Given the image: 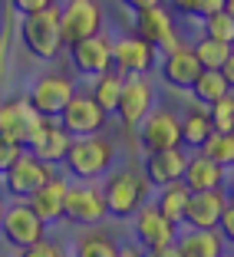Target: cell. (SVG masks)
<instances>
[{
    "label": "cell",
    "instance_id": "obj_1",
    "mask_svg": "<svg viewBox=\"0 0 234 257\" xmlns=\"http://www.w3.org/2000/svg\"><path fill=\"white\" fill-rule=\"evenodd\" d=\"M112 159H115L112 139L96 132V136L73 139L66 155H63V165H66V172L73 175V178H79V182H96V178H102V175L109 172Z\"/></svg>",
    "mask_w": 234,
    "mask_h": 257
},
{
    "label": "cell",
    "instance_id": "obj_2",
    "mask_svg": "<svg viewBox=\"0 0 234 257\" xmlns=\"http://www.w3.org/2000/svg\"><path fill=\"white\" fill-rule=\"evenodd\" d=\"M102 201H106V218H132V214L149 201V182L139 168H122V172H112L102 185Z\"/></svg>",
    "mask_w": 234,
    "mask_h": 257
},
{
    "label": "cell",
    "instance_id": "obj_3",
    "mask_svg": "<svg viewBox=\"0 0 234 257\" xmlns=\"http://www.w3.org/2000/svg\"><path fill=\"white\" fill-rule=\"evenodd\" d=\"M20 37L23 46L30 50L37 60H53L60 53V10L50 7V10H40V14H27L20 23Z\"/></svg>",
    "mask_w": 234,
    "mask_h": 257
},
{
    "label": "cell",
    "instance_id": "obj_4",
    "mask_svg": "<svg viewBox=\"0 0 234 257\" xmlns=\"http://www.w3.org/2000/svg\"><path fill=\"white\" fill-rule=\"evenodd\" d=\"M155 106V86H152L149 73H132L122 76V92L115 102V115L126 128H136Z\"/></svg>",
    "mask_w": 234,
    "mask_h": 257
},
{
    "label": "cell",
    "instance_id": "obj_5",
    "mask_svg": "<svg viewBox=\"0 0 234 257\" xmlns=\"http://www.w3.org/2000/svg\"><path fill=\"white\" fill-rule=\"evenodd\" d=\"M60 10V40L63 46H73L79 40L102 30V7L99 0H66Z\"/></svg>",
    "mask_w": 234,
    "mask_h": 257
},
{
    "label": "cell",
    "instance_id": "obj_6",
    "mask_svg": "<svg viewBox=\"0 0 234 257\" xmlns=\"http://www.w3.org/2000/svg\"><path fill=\"white\" fill-rule=\"evenodd\" d=\"M63 221L76 227H96L106 221V201H102V191L92 182H79L69 185L66 198H63Z\"/></svg>",
    "mask_w": 234,
    "mask_h": 257
},
{
    "label": "cell",
    "instance_id": "obj_7",
    "mask_svg": "<svg viewBox=\"0 0 234 257\" xmlns=\"http://www.w3.org/2000/svg\"><path fill=\"white\" fill-rule=\"evenodd\" d=\"M139 145L149 152H165V149H181V122L172 109L152 106V112L139 122Z\"/></svg>",
    "mask_w": 234,
    "mask_h": 257
},
{
    "label": "cell",
    "instance_id": "obj_8",
    "mask_svg": "<svg viewBox=\"0 0 234 257\" xmlns=\"http://www.w3.org/2000/svg\"><path fill=\"white\" fill-rule=\"evenodd\" d=\"M43 125V115L30 106L27 96H17V99H4L0 102V136L7 142L27 149V142L33 139V132Z\"/></svg>",
    "mask_w": 234,
    "mask_h": 257
},
{
    "label": "cell",
    "instance_id": "obj_9",
    "mask_svg": "<svg viewBox=\"0 0 234 257\" xmlns=\"http://www.w3.org/2000/svg\"><path fill=\"white\" fill-rule=\"evenodd\" d=\"M106 119H109V112H102V109L96 106V99H92L89 92H73V96H69V102L63 106V112L56 115V122H60V125L66 128L73 139L102 132Z\"/></svg>",
    "mask_w": 234,
    "mask_h": 257
},
{
    "label": "cell",
    "instance_id": "obj_10",
    "mask_svg": "<svg viewBox=\"0 0 234 257\" xmlns=\"http://www.w3.org/2000/svg\"><path fill=\"white\" fill-rule=\"evenodd\" d=\"M50 175H53V165L33 159L30 152L23 149L20 155H17V162L4 172V185H7V195L14 198V201H27Z\"/></svg>",
    "mask_w": 234,
    "mask_h": 257
},
{
    "label": "cell",
    "instance_id": "obj_11",
    "mask_svg": "<svg viewBox=\"0 0 234 257\" xmlns=\"http://www.w3.org/2000/svg\"><path fill=\"white\" fill-rule=\"evenodd\" d=\"M136 37H142L145 43H152L159 53H168L181 43L178 30H175V14L159 4V7H149V10H139L136 14Z\"/></svg>",
    "mask_w": 234,
    "mask_h": 257
},
{
    "label": "cell",
    "instance_id": "obj_12",
    "mask_svg": "<svg viewBox=\"0 0 234 257\" xmlns=\"http://www.w3.org/2000/svg\"><path fill=\"white\" fill-rule=\"evenodd\" d=\"M0 234L7 237V244H14V247L20 250V247H30V244L43 241L46 224L30 211V204H27V201H17V204H10V208H4Z\"/></svg>",
    "mask_w": 234,
    "mask_h": 257
},
{
    "label": "cell",
    "instance_id": "obj_13",
    "mask_svg": "<svg viewBox=\"0 0 234 257\" xmlns=\"http://www.w3.org/2000/svg\"><path fill=\"white\" fill-rule=\"evenodd\" d=\"M76 92V86H73V79L69 76H63V73H43L33 83V89H30V106L37 109L43 119H56V115L63 112V106L69 102V96Z\"/></svg>",
    "mask_w": 234,
    "mask_h": 257
},
{
    "label": "cell",
    "instance_id": "obj_14",
    "mask_svg": "<svg viewBox=\"0 0 234 257\" xmlns=\"http://www.w3.org/2000/svg\"><path fill=\"white\" fill-rule=\"evenodd\" d=\"M159 63V50L152 43H145L136 33H126V37L112 40V69H119L122 76L132 73H152Z\"/></svg>",
    "mask_w": 234,
    "mask_h": 257
},
{
    "label": "cell",
    "instance_id": "obj_15",
    "mask_svg": "<svg viewBox=\"0 0 234 257\" xmlns=\"http://www.w3.org/2000/svg\"><path fill=\"white\" fill-rule=\"evenodd\" d=\"M227 201H231V198H227V191H221V188L191 191L188 204H185V218H181V224H188L191 231H214L221 211L227 208Z\"/></svg>",
    "mask_w": 234,
    "mask_h": 257
},
{
    "label": "cell",
    "instance_id": "obj_16",
    "mask_svg": "<svg viewBox=\"0 0 234 257\" xmlns=\"http://www.w3.org/2000/svg\"><path fill=\"white\" fill-rule=\"evenodd\" d=\"M69 60H73V66L83 76L106 73V69H112V40L102 30L92 33V37H86V40L69 46Z\"/></svg>",
    "mask_w": 234,
    "mask_h": 257
},
{
    "label": "cell",
    "instance_id": "obj_17",
    "mask_svg": "<svg viewBox=\"0 0 234 257\" xmlns=\"http://www.w3.org/2000/svg\"><path fill=\"white\" fill-rule=\"evenodd\" d=\"M132 218H136V241L142 244L145 250H152V247H165V244H175L178 224H172V221H168L165 214L155 208V204L145 201L142 208L132 214Z\"/></svg>",
    "mask_w": 234,
    "mask_h": 257
},
{
    "label": "cell",
    "instance_id": "obj_18",
    "mask_svg": "<svg viewBox=\"0 0 234 257\" xmlns=\"http://www.w3.org/2000/svg\"><path fill=\"white\" fill-rule=\"evenodd\" d=\"M185 162H188V152L185 149L149 152L142 162V175H145V182H149V188H165L172 182H181Z\"/></svg>",
    "mask_w": 234,
    "mask_h": 257
},
{
    "label": "cell",
    "instance_id": "obj_19",
    "mask_svg": "<svg viewBox=\"0 0 234 257\" xmlns=\"http://www.w3.org/2000/svg\"><path fill=\"white\" fill-rule=\"evenodd\" d=\"M69 142H73V136H69L60 122L56 119H43V125H40L37 132H33V139L27 142V152H30L33 159L46 162V165H56V162H63Z\"/></svg>",
    "mask_w": 234,
    "mask_h": 257
},
{
    "label": "cell",
    "instance_id": "obj_20",
    "mask_svg": "<svg viewBox=\"0 0 234 257\" xmlns=\"http://www.w3.org/2000/svg\"><path fill=\"white\" fill-rule=\"evenodd\" d=\"M201 73V63L195 60L188 43H178L175 50H168L165 60H162V76L172 89H191V83L198 79Z\"/></svg>",
    "mask_w": 234,
    "mask_h": 257
},
{
    "label": "cell",
    "instance_id": "obj_21",
    "mask_svg": "<svg viewBox=\"0 0 234 257\" xmlns=\"http://www.w3.org/2000/svg\"><path fill=\"white\" fill-rule=\"evenodd\" d=\"M66 188H69L66 178H60V175H50V178H46V182L40 185V188L33 191L30 198H27L30 211L37 214L43 224H50V221H60V218H63V198H66Z\"/></svg>",
    "mask_w": 234,
    "mask_h": 257
},
{
    "label": "cell",
    "instance_id": "obj_22",
    "mask_svg": "<svg viewBox=\"0 0 234 257\" xmlns=\"http://www.w3.org/2000/svg\"><path fill=\"white\" fill-rule=\"evenodd\" d=\"M224 172H227V168L208 162L201 152H198V155H188V162H185L181 185H185L188 191H211V188H221V182H224Z\"/></svg>",
    "mask_w": 234,
    "mask_h": 257
},
{
    "label": "cell",
    "instance_id": "obj_23",
    "mask_svg": "<svg viewBox=\"0 0 234 257\" xmlns=\"http://www.w3.org/2000/svg\"><path fill=\"white\" fill-rule=\"evenodd\" d=\"M175 254L178 257H221L224 254V237L218 231H185L175 234Z\"/></svg>",
    "mask_w": 234,
    "mask_h": 257
},
{
    "label": "cell",
    "instance_id": "obj_24",
    "mask_svg": "<svg viewBox=\"0 0 234 257\" xmlns=\"http://www.w3.org/2000/svg\"><path fill=\"white\" fill-rule=\"evenodd\" d=\"M181 122V149H201L204 139L211 136L214 128H211V119H208V112H204V106H195L188 109L185 115H178Z\"/></svg>",
    "mask_w": 234,
    "mask_h": 257
},
{
    "label": "cell",
    "instance_id": "obj_25",
    "mask_svg": "<svg viewBox=\"0 0 234 257\" xmlns=\"http://www.w3.org/2000/svg\"><path fill=\"white\" fill-rule=\"evenodd\" d=\"M115 254H119V241L109 231H99V227L83 231L73 244V257H115Z\"/></svg>",
    "mask_w": 234,
    "mask_h": 257
},
{
    "label": "cell",
    "instance_id": "obj_26",
    "mask_svg": "<svg viewBox=\"0 0 234 257\" xmlns=\"http://www.w3.org/2000/svg\"><path fill=\"white\" fill-rule=\"evenodd\" d=\"M191 96L198 99V106H211V102H218V99L231 96V83H227L218 69H201L198 79L191 83Z\"/></svg>",
    "mask_w": 234,
    "mask_h": 257
},
{
    "label": "cell",
    "instance_id": "obj_27",
    "mask_svg": "<svg viewBox=\"0 0 234 257\" xmlns=\"http://www.w3.org/2000/svg\"><path fill=\"white\" fill-rule=\"evenodd\" d=\"M119 92H122V73L119 69H106V73L96 76L89 96L96 99V106L102 112H115V102H119Z\"/></svg>",
    "mask_w": 234,
    "mask_h": 257
},
{
    "label": "cell",
    "instance_id": "obj_28",
    "mask_svg": "<svg viewBox=\"0 0 234 257\" xmlns=\"http://www.w3.org/2000/svg\"><path fill=\"white\" fill-rule=\"evenodd\" d=\"M188 195H191V191L185 188L181 182H172V185H165V188H159V201H155V208H159L172 224H181V218H185V204H188Z\"/></svg>",
    "mask_w": 234,
    "mask_h": 257
},
{
    "label": "cell",
    "instance_id": "obj_29",
    "mask_svg": "<svg viewBox=\"0 0 234 257\" xmlns=\"http://www.w3.org/2000/svg\"><path fill=\"white\" fill-rule=\"evenodd\" d=\"M191 53H195V60L201 63V69H221V66H224V60H231V56H234V50H231V43L201 37L195 46H191Z\"/></svg>",
    "mask_w": 234,
    "mask_h": 257
},
{
    "label": "cell",
    "instance_id": "obj_30",
    "mask_svg": "<svg viewBox=\"0 0 234 257\" xmlns=\"http://www.w3.org/2000/svg\"><path fill=\"white\" fill-rule=\"evenodd\" d=\"M198 152H201L208 162H214V165L231 168V162H234V132H211Z\"/></svg>",
    "mask_w": 234,
    "mask_h": 257
},
{
    "label": "cell",
    "instance_id": "obj_31",
    "mask_svg": "<svg viewBox=\"0 0 234 257\" xmlns=\"http://www.w3.org/2000/svg\"><path fill=\"white\" fill-rule=\"evenodd\" d=\"M204 37L221 40V43H234V10H231V4L204 17Z\"/></svg>",
    "mask_w": 234,
    "mask_h": 257
},
{
    "label": "cell",
    "instance_id": "obj_32",
    "mask_svg": "<svg viewBox=\"0 0 234 257\" xmlns=\"http://www.w3.org/2000/svg\"><path fill=\"white\" fill-rule=\"evenodd\" d=\"M227 4H231V0H165V7L172 10V14H178V17H198V20H204L208 14L227 7Z\"/></svg>",
    "mask_w": 234,
    "mask_h": 257
},
{
    "label": "cell",
    "instance_id": "obj_33",
    "mask_svg": "<svg viewBox=\"0 0 234 257\" xmlns=\"http://www.w3.org/2000/svg\"><path fill=\"white\" fill-rule=\"evenodd\" d=\"M208 119H211L214 132H234V96H224L211 106H204Z\"/></svg>",
    "mask_w": 234,
    "mask_h": 257
},
{
    "label": "cell",
    "instance_id": "obj_34",
    "mask_svg": "<svg viewBox=\"0 0 234 257\" xmlns=\"http://www.w3.org/2000/svg\"><path fill=\"white\" fill-rule=\"evenodd\" d=\"M17 257H66V254H63L56 244H50V241L43 237V241L30 244V247H20V250H17Z\"/></svg>",
    "mask_w": 234,
    "mask_h": 257
},
{
    "label": "cell",
    "instance_id": "obj_35",
    "mask_svg": "<svg viewBox=\"0 0 234 257\" xmlns=\"http://www.w3.org/2000/svg\"><path fill=\"white\" fill-rule=\"evenodd\" d=\"M14 4V10L20 17H27V14H40V10H50V7H56V0H10Z\"/></svg>",
    "mask_w": 234,
    "mask_h": 257
},
{
    "label": "cell",
    "instance_id": "obj_36",
    "mask_svg": "<svg viewBox=\"0 0 234 257\" xmlns=\"http://www.w3.org/2000/svg\"><path fill=\"white\" fill-rule=\"evenodd\" d=\"M20 152H23L20 145L7 142V139L0 136V175H4V172H7L10 165H14V162H17V155H20Z\"/></svg>",
    "mask_w": 234,
    "mask_h": 257
},
{
    "label": "cell",
    "instance_id": "obj_37",
    "mask_svg": "<svg viewBox=\"0 0 234 257\" xmlns=\"http://www.w3.org/2000/svg\"><path fill=\"white\" fill-rule=\"evenodd\" d=\"M214 231H218V234L224 237V244L234 237V204H231V201H227V208L221 211V218H218V227H214Z\"/></svg>",
    "mask_w": 234,
    "mask_h": 257
},
{
    "label": "cell",
    "instance_id": "obj_38",
    "mask_svg": "<svg viewBox=\"0 0 234 257\" xmlns=\"http://www.w3.org/2000/svg\"><path fill=\"white\" fill-rule=\"evenodd\" d=\"M132 14H139V10H149V7H159V4H165V0H122Z\"/></svg>",
    "mask_w": 234,
    "mask_h": 257
},
{
    "label": "cell",
    "instance_id": "obj_39",
    "mask_svg": "<svg viewBox=\"0 0 234 257\" xmlns=\"http://www.w3.org/2000/svg\"><path fill=\"white\" fill-rule=\"evenodd\" d=\"M142 257H178V254H175V244H165V247H152V250H145Z\"/></svg>",
    "mask_w": 234,
    "mask_h": 257
},
{
    "label": "cell",
    "instance_id": "obj_40",
    "mask_svg": "<svg viewBox=\"0 0 234 257\" xmlns=\"http://www.w3.org/2000/svg\"><path fill=\"white\" fill-rule=\"evenodd\" d=\"M115 257H142V250H139V247H119Z\"/></svg>",
    "mask_w": 234,
    "mask_h": 257
},
{
    "label": "cell",
    "instance_id": "obj_41",
    "mask_svg": "<svg viewBox=\"0 0 234 257\" xmlns=\"http://www.w3.org/2000/svg\"><path fill=\"white\" fill-rule=\"evenodd\" d=\"M4 208H7V204H4V198H0V221H4Z\"/></svg>",
    "mask_w": 234,
    "mask_h": 257
}]
</instances>
